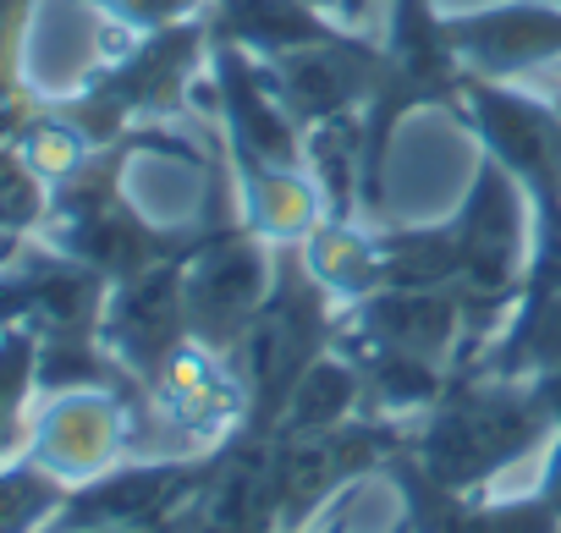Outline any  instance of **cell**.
<instances>
[{"mask_svg": "<svg viewBox=\"0 0 561 533\" xmlns=\"http://www.w3.org/2000/svg\"><path fill=\"white\" fill-rule=\"evenodd\" d=\"M320 473H325V456H309V484H320ZM304 484V462H293V489Z\"/></svg>", "mask_w": 561, "mask_h": 533, "instance_id": "6da1fadb", "label": "cell"}]
</instances>
